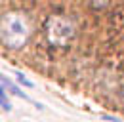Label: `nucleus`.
I'll return each instance as SVG.
<instances>
[{
    "mask_svg": "<svg viewBox=\"0 0 124 122\" xmlns=\"http://www.w3.org/2000/svg\"><path fill=\"white\" fill-rule=\"evenodd\" d=\"M31 34L29 19L21 12H8L0 17V40L10 50H19L27 44Z\"/></svg>",
    "mask_w": 124,
    "mask_h": 122,
    "instance_id": "1",
    "label": "nucleus"
},
{
    "mask_svg": "<svg viewBox=\"0 0 124 122\" xmlns=\"http://www.w3.org/2000/svg\"><path fill=\"white\" fill-rule=\"evenodd\" d=\"M16 76H17V82H21V84H23V86H27V88H32V82H29V80H27L23 75L16 73Z\"/></svg>",
    "mask_w": 124,
    "mask_h": 122,
    "instance_id": "4",
    "label": "nucleus"
},
{
    "mask_svg": "<svg viewBox=\"0 0 124 122\" xmlns=\"http://www.w3.org/2000/svg\"><path fill=\"white\" fill-rule=\"evenodd\" d=\"M44 29L48 42L55 48H63L75 38V23L63 15H52L46 21Z\"/></svg>",
    "mask_w": 124,
    "mask_h": 122,
    "instance_id": "2",
    "label": "nucleus"
},
{
    "mask_svg": "<svg viewBox=\"0 0 124 122\" xmlns=\"http://www.w3.org/2000/svg\"><path fill=\"white\" fill-rule=\"evenodd\" d=\"M2 78H4V76H2V75H0V80H2Z\"/></svg>",
    "mask_w": 124,
    "mask_h": 122,
    "instance_id": "5",
    "label": "nucleus"
},
{
    "mask_svg": "<svg viewBox=\"0 0 124 122\" xmlns=\"http://www.w3.org/2000/svg\"><path fill=\"white\" fill-rule=\"evenodd\" d=\"M0 107L4 111H12V103H10V99H8V95H6V92H4L2 86H0Z\"/></svg>",
    "mask_w": 124,
    "mask_h": 122,
    "instance_id": "3",
    "label": "nucleus"
}]
</instances>
